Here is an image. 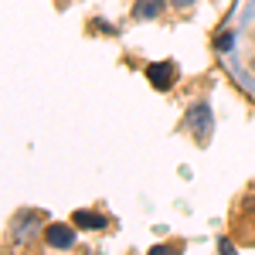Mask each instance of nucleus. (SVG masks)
<instances>
[{"label":"nucleus","instance_id":"f257e3e1","mask_svg":"<svg viewBox=\"0 0 255 255\" xmlns=\"http://www.w3.org/2000/svg\"><path fill=\"white\" fill-rule=\"evenodd\" d=\"M75 225V221H72ZM72 225H48L44 228V242L51 245V249H72L75 245V228Z\"/></svg>","mask_w":255,"mask_h":255},{"label":"nucleus","instance_id":"f03ea898","mask_svg":"<svg viewBox=\"0 0 255 255\" xmlns=\"http://www.w3.org/2000/svg\"><path fill=\"white\" fill-rule=\"evenodd\" d=\"M177 75V68H174V61H153L150 68H146V79L153 82V89H170V82H174Z\"/></svg>","mask_w":255,"mask_h":255},{"label":"nucleus","instance_id":"7ed1b4c3","mask_svg":"<svg viewBox=\"0 0 255 255\" xmlns=\"http://www.w3.org/2000/svg\"><path fill=\"white\" fill-rule=\"evenodd\" d=\"M187 123H191V129L197 133V139H204L208 133H211V109H208L204 102H201V106H194V109H191V119H187Z\"/></svg>","mask_w":255,"mask_h":255},{"label":"nucleus","instance_id":"20e7f679","mask_svg":"<svg viewBox=\"0 0 255 255\" xmlns=\"http://www.w3.org/2000/svg\"><path fill=\"white\" fill-rule=\"evenodd\" d=\"M163 3H167V0H136V3H133V17L136 20H153V17L163 14Z\"/></svg>","mask_w":255,"mask_h":255},{"label":"nucleus","instance_id":"39448f33","mask_svg":"<svg viewBox=\"0 0 255 255\" xmlns=\"http://www.w3.org/2000/svg\"><path fill=\"white\" fill-rule=\"evenodd\" d=\"M72 221H75L79 228H89V232H99V228H106V218L96 215V211H85V208H82V211H75V215H72Z\"/></svg>","mask_w":255,"mask_h":255},{"label":"nucleus","instance_id":"423d86ee","mask_svg":"<svg viewBox=\"0 0 255 255\" xmlns=\"http://www.w3.org/2000/svg\"><path fill=\"white\" fill-rule=\"evenodd\" d=\"M170 3H174V7H194L197 0H170Z\"/></svg>","mask_w":255,"mask_h":255}]
</instances>
